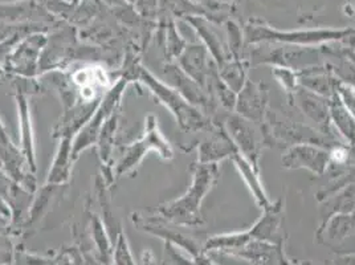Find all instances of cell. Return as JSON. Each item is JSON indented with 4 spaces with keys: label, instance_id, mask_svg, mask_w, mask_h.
<instances>
[{
    "label": "cell",
    "instance_id": "18",
    "mask_svg": "<svg viewBox=\"0 0 355 265\" xmlns=\"http://www.w3.org/2000/svg\"><path fill=\"white\" fill-rule=\"evenodd\" d=\"M297 74L300 87L308 89L315 94H320L325 99H331L337 93L340 81L326 64L300 71Z\"/></svg>",
    "mask_w": 355,
    "mask_h": 265
},
{
    "label": "cell",
    "instance_id": "14",
    "mask_svg": "<svg viewBox=\"0 0 355 265\" xmlns=\"http://www.w3.org/2000/svg\"><path fill=\"white\" fill-rule=\"evenodd\" d=\"M46 37L43 33H35L24 37L19 42L10 58H7L10 68L24 77H30L36 74L40 52L44 48Z\"/></svg>",
    "mask_w": 355,
    "mask_h": 265
},
{
    "label": "cell",
    "instance_id": "13",
    "mask_svg": "<svg viewBox=\"0 0 355 265\" xmlns=\"http://www.w3.org/2000/svg\"><path fill=\"white\" fill-rule=\"evenodd\" d=\"M207 134L198 146V162L219 163L225 158H232L239 153L223 125L212 121V126L208 129Z\"/></svg>",
    "mask_w": 355,
    "mask_h": 265
},
{
    "label": "cell",
    "instance_id": "30",
    "mask_svg": "<svg viewBox=\"0 0 355 265\" xmlns=\"http://www.w3.org/2000/svg\"><path fill=\"white\" fill-rule=\"evenodd\" d=\"M195 264L196 265H218L215 264L212 260H209L207 257V255L202 253L199 255L198 257H195Z\"/></svg>",
    "mask_w": 355,
    "mask_h": 265
},
{
    "label": "cell",
    "instance_id": "32",
    "mask_svg": "<svg viewBox=\"0 0 355 265\" xmlns=\"http://www.w3.org/2000/svg\"><path fill=\"white\" fill-rule=\"evenodd\" d=\"M144 265H157L155 260H154V256L148 252L145 253V259H144Z\"/></svg>",
    "mask_w": 355,
    "mask_h": 265
},
{
    "label": "cell",
    "instance_id": "11",
    "mask_svg": "<svg viewBox=\"0 0 355 265\" xmlns=\"http://www.w3.org/2000/svg\"><path fill=\"white\" fill-rule=\"evenodd\" d=\"M291 99L295 101V105L300 109V112H302L304 116L309 118L315 125V129L318 132L325 134L330 138H334L333 129H331L333 125L330 118L329 99L315 94L302 87L297 89L296 92L291 96Z\"/></svg>",
    "mask_w": 355,
    "mask_h": 265
},
{
    "label": "cell",
    "instance_id": "22",
    "mask_svg": "<svg viewBox=\"0 0 355 265\" xmlns=\"http://www.w3.org/2000/svg\"><path fill=\"white\" fill-rule=\"evenodd\" d=\"M16 100L20 110V130H21V146H23V155L26 158V162L28 164V169L35 171L36 162H35V148H33V139H32V130H31L30 108L27 97L23 92H19L16 94Z\"/></svg>",
    "mask_w": 355,
    "mask_h": 265
},
{
    "label": "cell",
    "instance_id": "10",
    "mask_svg": "<svg viewBox=\"0 0 355 265\" xmlns=\"http://www.w3.org/2000/svg\"><path fill=\"white\" fill-rule=\"evenodd\" d=\"M167 78L173 81L174 89L178 90L184 100L199 109L203 114H206L208 118H211L216 114L218 110V103H215L211 96L208 94L205 89L202 88L196 81H193L191 77H189L184 74L179 65L175 64H168L164 68Z\"/></svg>",
    "mask_w": 355,
    "mask_h": 265
},
{
    "label": "cell",
    "instance_id": "9",
    "mask_svg": "<svg viewBox=\"0 0 355 265\" xmlns=\"http://www.w3.org/2000/svg\"><path fill=\"white\" fill-rule=\"evenodd\" d=\"M318 240L345 255L355 253V214H336L326 219L318 231Z\"/></svg>",
    "mask_w": 355,
    "mask_h": 265
},
{
    "label": "cell",
    "instance_id": "21",
    "mask_svg": "<svg viewBox=\"0 0 355 265\" xmlns=\"http://www.w3.org/2000/svg\"><path fill=\"white\" fill-rule=\"evenodd\" d=\"M331 125L350 145H355V117L342 103L337 93L329 99Z\"/></svg>",
    "mask_w": 355,
    "mask_h": 265
},
{
    "label": "cell",
    "instance_id": "4",
    "mask_svg": "<svg viewBox=\"0 0 355 265\" xmlns=\"http://www.w3.org/2000/svg\"><path fill=\"white\" fill-rule=\"evenodd\" d=\"M150 150L158 151L163 160H171L174 157L173 148L159 130L158 119L155 116L146 118V130L144 137L125 148L123 155L116 167V177H122L133 171Z\"/></svg>",
    "mask_w": 355,
    "mask_h": 265
},
{
    "label": "cell",
    "instance_id": "36",
    "mask_svg": "<svg viewBox=\"0 0 355 265\" xmlns=\"http://www.w3.org/2000/svg\"><path fill=\"white\" fill-rule=\"evenodd\" d=\"M74 3H76V1H78V0H73Z\"/></svg>",
    "mask_w": 355,
    "mask_h": 265
},
{
    "label": "cell",
    "instance_id": "28",
    "mask_svg": "<svg viewBox=\"0 0 355 265\" xmlns=\"http://www.w3.org/2000/svg\"><path fill=\"white\" fill-rule=\"evenodd\" d=\"M337 96L340 97L342 103L349 109V112L355 117V87L338 83Z\"/></svg>",
    "mask_w": 355,
    "mask_h": 265
},
{
    "label": "cell",
    "instance_id": "20",
    "mask_svg": "<svg viewBox=\"0 0 355 265\" xmlns=\"http://www.w3.org/2000/svg\"><path fill=\"white\" fill-rule=\"evenodd\" d=\"M72 138L71 137H62L61 144H60L59 151L56 154V158L52 164V169L49 171V176L46 179L48 185H61L65 183L69 176H71V167L73 162V155L72 150L73 145L71 144Z\"/></svg>",
    "mask_w": 355,
    "mask_h": 265
},
{
    "label": "cell",
    "instance_id": "29",
    "mask_svg": "<svg viewBox=\"0 0 355 265\" xmlns=\"http://www.w3.org/2000/svg\"><path fill=\"white\" fill-rule=\"evenodd\" d=\"M59 265H83V260L77 250H68L61 255Z\"/></svg>",
    "mask_w": 355,
    "mask_h": 265
},
{
    "label": "cell",
    "instance_id": "5",
    "mask_svg": "<svg viewBox=\"0 0 355 265\" xmlns=\"http://www.w3.org/2000/svg\"><path fill=\"white\" fill-rule=\"evenodd\" d=\"M354 33L353 30H317L297 31V32H282L270 30L266 27L252 26L247 31V40L250 43L261 42H279L291 45H313L329 43L334 40H342L350 37Z\"/></svg>",
    "mask_w": 355,
    "mask_h": 265
},
{
    "label": "cell",
    "instance_id": "6",
    "mask_svg": "<svg viewBox=\"0 0 355 265\" xmlns=\"http://www.w3.org/2000/svg\"><path fill=\"white\" fill-rule=\"evenodd\" d=\"M129 80H130L129 74L126 77L121 78L119 83L107 92V94L105 96L104 101L100 103V106L96 109V113L83 126V129L78 132L77 138L74 139L73 150H72L73 160H76L80 155V153L83 150L89 148L90 145H93L98 139V135L103 130L105 122L110 118V116L114 114V110L119 106L121 96L126 88Z\"/></svg>",
    "mask_w": 355,
    "mask_h": 265
},
{
    "label": "cell",
    "instance_id": "12",
    "mask_svg": "<svg viewBox=\"0 0 355 265\" xmlns=\"http://www.w3.org/2000/svg\"><path fill=\"white\" fill-rule=\"evenodd\" d=\"M268 88L263 83L247 80L244 87L237 93L235 113L261 126L268 110Z\"/></svg>",
    "mask_w": 355,
    "mask_h": 265
},
{
    "label": "cell",
    "instance_id": "35",
    "mask_svg": "<svg viewBox=\"0 0 355 265\" xmlns=\"http://www.w3.org/2000/svg\"><path fill=\"white\" fill-rule=\"evenodd\" d=\"M0 76H1V69H0Z\"/></svg>",
    "mask_w": 355,
    "mask_h": 265
},
{
    "label": "cell",
    "instance_id": "34",
    "mask_svg": "<svg viewBox=\"0 0 355 265\" xmlns=\"http://www.w3.org/2000/svg\"><path fill=\"white\" fill-rule=\"evenodd\" d=\"M12 1H20V0H0V4H3V3H12Z\"/></svg>",
    "mask_w": 355,
    "mask_h": 265
},
{
    "label": "cell",
    "instance_id": "15",
    "mask_svg": "<svg viewBox=\"0 0 355 265\" xmlns=\"http://www.w3.org/2000/svg\"><path fill=\"white\" fill-rule=\"evenodd\" d=\"M215 64V60L208 59V51L205 45H189L178 58L180 69L203 89L206 88L208 76Z\"/></svg>",
    "mask_w": 355,
    "mask_h": 265
},
{
    "label": "cell",
    "instance_id": "17",
    "mask_svg": "<svg viewBox=\"0 0 355 265\" xmlns=\"http://www.w3.org/2000/svg\"><path fill=\"white\" fill-rule=\"evenodd\" d=\"M230 256L245 259L253 265H289L282 246L260 240H252L243 248L230 253Z\"/></svg>",
    "mask_w": 355,
    "mask_h": 265
},
{
    "label": "cell",
    "instance_id": "23",
    "mask_svg": "<svg viewBox=\"0 0 355 265\" xmlns=\"http://www.w3.org/2000/svg\"><path fill=\"white\" fill-rule=\"evenodd\" d=\"M248 68H250L248 61L243 59H231L218 65L219 74H220L223 81L236 94L247 83Z\"/></svg>",
    "mask_w": 355,
    "mask_h": 265
},
{
    "label": "cell",
    "instance_id": "31",
    "mask_svg": "<svg viewBox=\"0 0 355 265\" xmlns=\"http://www.w3.org/2000/svg\"><path fill=\"white\" fill-rule=\"evenodd\" d=\"M343 265H355V253L345 255V257H343Z\"/></svg>",
    "mask_w": 355,
    "mask_h": 265
},
{
    "label": "cell",
    "instance_id": "1",
    "mask_svg": "<svg viewBox=\"0 0 355 265\" xmlns=\"http://www.w3.org/2000/svg\"><path fill=\"white\" fill-rule=\"evenodd\" d=\"M220 177L219 163H199L195 164L193 183L183 196L173 202L164 203L155 211L164 221L182 227H198L205 221L200 214V206L208 192L216 185Z\"/></svg>",
    "mask_w": 355,
    "mask_h": 265
},
{
    "label": "cell",
    "instance_id": "25",
    "mask_svg": "<svg viewBox=\"0 0 355 265\" xmlns=\"http://www.w3.org/2000/svg\"><path fill=\"white\" fill-rule=\"evenodd\" d=\"M119 116L113 114L105 122L103 130L98 135V144H100V157L106 166H110L112 161V150H113V141H114V132L117 129Z\"/></svg>",
    "mask_w": 355,
    "mask_h": 265
},
{
    "label": "cell",
    "instance_id": "26",
    "mask_svg": "<svg viewBox=\"0 0 355 265\" xmlns=\"http://www.w3.org/2000/svg\"><path fill=\"white\" fill-rule=\"evenodd\" d=\"M273 74L277 78V81L282 85L289 96H292L297 89L300 88L298 84V74L296 71L288 69V68H282V67H275L273 68Z\"/></svg>",
    "mask_w": 355,
    "mask_h": 265
},
{
    "label": "cell",
    "instance_id": "27",
    "mask_svg": "<svg viewBox=\"0 0 355 265\" xmlns=\"http://www.w3.org/2000/svg\"><path fill=\"white\" fill-rule=\"evenodd\" d=\"M114 263L116 265H135L134 264L132 253L128 247L126 237L123 234H119L116 243V250H114Z\"/></svg>",
    "mask_w": 355,
    "mask_h": 265
},
{
    "label": "cell",
    "instance_id": "24",
    "mask_svg": "<svg viewBox=\"0 0 355 265\" xmlns=\"http://www.w3.org/2000/svg\"><path fill=\"white\" fill-rule=\"evenodd\" d=\"M331 62H326L330 71L336 76V78L349 85L355 87V61L352 58H342L336 53L331 55Z\"/></svg>",
    "mask_w": 355,
    "mask_h": 265
},
{
    "label": "cell",
    "instance_id": "2",
    "mask_svg": "<svg viewBox=\"0 0 355 265\" xmlns=\"http://www.w3.org/2000/svg\"><path fill=\"white\" fill-rule=\"evenodd\" d=\"M135 77L142 81L150 92L177 118L180 129L184 132H207L212 126V119L196 109L184 97L171 87L163 84L144 67H137Z\"/></svg>",
    "mask_w": 355,
    "mask_h": 265
},
{
    "label": "cell",
    "instance_id": "33",
    "mask_svg": "<svg viewBox=\"0 0 355 265\" xmlns=\"http://www.w3.org/2000/svg\"><path fill=\"white\" fill-rule=\"evenodd\" d=\"M107 4H110V6H113V4H121L122 3V0H105Z\"/></svg>",
    "mask_w": 355,
    "mask_h": 265
},
{
    "label": "cell",
    "instance_id": "19",
    "mask_svg": "<svg viewBox=\"0 0 355 265\" xmlns=\"http://www.w3.org/2000/svg\"><path fill=\"white\" fill-rule=\"evenodd\" d=\"M231 160L235 163V166H236L237 170L240 171L241 177L244 178V180H245L247 186L250 187L252 195H253V198H254V200H256L259 207L261 210H264L266 207L270 206L272 202L269 200L266 190H264V187L260 182V171L256 170L240 153L235 154Z\"/></svg>",
    "mask_w": 355,
    "mask_h": 265
},
{
    "label": "cell",
    "instance_id": "3",
    "mask_svg": "<svg viewBox=\"0 0 355 265\" xmlns=\"http://www.w3.org/2000/svg\"><path fill=\"white\" fill-rule=\"evenodd\" d=\"M264 138V145L268 146H295L300 144H313L322 148H331L329 142L334 144V138L318 132L309 125L285 117L275 110H266V118L260 126Z\"/></svg>",
    "mask_w": 355,
    "mask_h": 265
},
{
    "label": "cell",
    "instance_id": "8",
    "mask_svg": "<svg viewBox=\"0 0 355 265\" xmlns=\"http://www.w3.org/2000/svg\"><path fill=\"white\" fill-rule=\"evenodd\" d=\"M330 148L313 144H300L286 148L282 157V167L289 170L306 169L314 176H324L330 166Z\"/></svg>",
    "mask_w": 355,
    "mask_h": 265
},
{
    "label": "cell",
    "instance_id": "16",
    "mask_svg": "<svg viewBox=\"0 0 355 265\" xmlns=\"http://www.w3.org/2000/svg\"><path fill=\"white\" fill-rule=\"evenodd\" d=\"M282 214L284 206L282 199L264 208L261 218L250 230L252 239L282 246Z\"/></svg>",
    "mask_w": 355,
    "mask_h": 265
},
{
    "label": "cell",
    "instance_id": "7",
    "mask_svg": "<svg viewBox=\"0 0 355 265\" xmlns=\"http://www.w3.org/2000/svg\"><path fill=\"white\" fill-rule=\"evenodd\" d=\"M225 132L231 137L239 153L260 171L261 148L264 146V138L261 128L250 119L239 116L237 113L230 114L223 123Z\"/></svg>",
    "mask_w": 355,
    "mask_h": 265
}]
</instances>
